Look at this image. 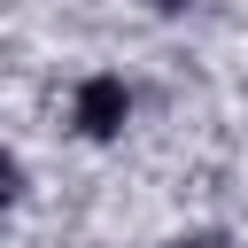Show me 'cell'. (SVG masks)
<instances>
[{
	"mask_svg": "<svg viewBox=\"0 0 248 248\" xmlns=\"http://www.w3.org/2000/svg\"><path fill=\"white\" fill-rule=\"evenodd\" d=\"M163 8H178V0H163Z\"/></svg>",
	"mask_w": 248,
	"mask_h": 248,
	"instance_id": "obj_3",
	"label": "cell"
},
{
	"mask_svg": "<svg viewBox=\"0 0 248 248\" xmlns=\"http://www.w3.org/2000/svg\"><path fill=\"white\" fill-rule=\"evenodd\" d=\"M8 194H16V163L0 155V202H8Z\"/></svg>",
	"mask_w": 248,
	"mask_h": 248,
	"instance_id": "obj_2",
	"label": "cell"
},
{
	"mask_svg": "<svg viewBox=\"0 0 248 248\" xmlns=\"http://www.w3.org/2000/svg\"><path fill=\"white\" fill-rule=\"evenodd\" d=\"M78 124H85L93 140H108V132L124 124V85H116V78H85V93H78Z\"/></svg>",
	"mask_w": 248,
	"mask_h": 248,
	"instance_id": "obj_1",
	"label": "cell"
}]
</instances>
